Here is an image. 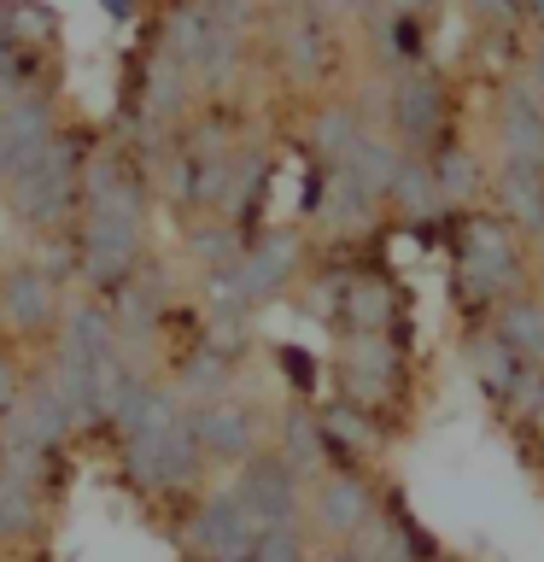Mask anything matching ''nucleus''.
<instances>
[{"instance_id":"obj_1","label":"nucleus","mask_w":544,"mask_h":562,"mask_svg":"<svg viewBox=\"0 0 544 562\" xmlns=\"http://www.w3.org/2000/svg\"><path fill=\"white\" fill-rule=\"evenodd\" d=\"M463 281L474 299H498V288L515 281V246H509L503 228L474 223L463 235Z\"/></svg>"},{"instance_id":"obj_4","label":"nucleus","mask_w":544,"mask_h":562,"mask_svg":"<svg viewBox=\"0 0 544 562\" xmlns=\"http://www.w3.org/2000/svg\"><path fill=\"white\" fill-rule=\"evenodd\" d=\"M369 516H375V498H369L351 474H340V481L322 486V521L333 527V533H358Z\"/></svg>"},{"instance_id":"obj_2","label":"nucleus","mask_w":544,"mask_h":562,"mask_svg":"<svg viewBox=\"0 0 544 562\" xmlns=\"http://www.w3.org/2000/svg\"><path fill=\"white\" fill-rule=\"evenodd\" d=\"M468 358H474V375H480L486 393L521 398V393H526V381H533V375H521V358H515V351H509V346L498 340V334H480Z\"/></svg>"},{"instance_id":"obj_6","label":"nucleus","mask_w":544,"mask_h":562,"mask_svg":"<svg viewBox=\"0 0 544 562\" xmlns=\"http://www.w3.org/2000/svg\"><path fill=\"white\" fill-rule=\"evenodd\" d=\"M521 404H526V416H533V422H539V434H544V375H533V381H526Z\"/></svg>"},{"instance_id":"obj_3","label":"nucleus","mask_w":544,"mask_h":562,"mask_svg":"<svg viewBox=\"0 0 544 562\" xmlns=\"http://www.w3.org/2000/svg\"><path fill=\"white\" fill-rule=\"evenodd\" d=\"M498 340L515 351V358H544V305H533V299H515V305L498 311Z\"/></svg>"},{"instance_id":"obj_5","label":"nucleus","mask_w":544,"mask_h":562,"mask_svg":"<svg viewBox=\"0 0 544 562\" xmlns=\"http://www.w3.org/2000/svg\"><path fill=\"white\" fill-rule=\"evenodd\" d=\"M398 117H410V123H404L410 135H428L433 117H439V94H433V88H410V94L398 100Z\"/></svg>"}]
</instances>
